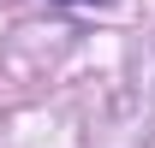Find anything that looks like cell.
<instances>
[{
  "instance_id": "obj_1",
  "label": "cell",
  "mask_w": 155,
  "mask_h": 148,
  "mask_svg": "<svg viewBox=\"0 0 155 148\" xmlns=\"http://www.w3.org/2000/svg\"><path fill=\"white\" fill-rule=\"evenodd\" d=\"M72 6H101V0H72Z\"/></svg>"
}]
</instances>
